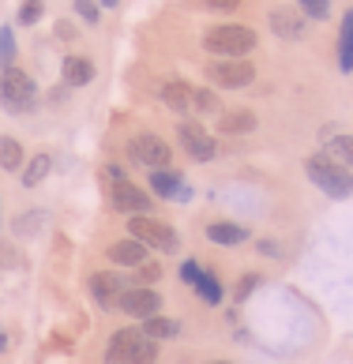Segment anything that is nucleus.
Instances as JSON below:
<instances>
[{
	"mask_svg": "<svg viewBox=\"0 0 353 364\" xmlns=\"http://www.w3.org/2000/svg\"><path fill=\"white\" fill-rule=\"evenodd\" d=\"M94 79V64L87 57H68L64 60V87H87Z\"/></svg>",
	"mask_w": 353,
	"mask_h": 364,
	"instance_id": "nucleus-14",
	"label": "nucleus"
},
{
	"mask_svg": "<svg viewBox=\"0 0 353 364\" xmlns=\"http://www.w3.org/2000/svg\"><path fill=\"white\" fill-rule=\"evenodd\" d=\"M110 259L117 267H143L147 263V245H139V240H117V245L110 248Z\"/></svg>",
	"mask_w": 353,
	"mask_h": 364,
	"instance_id": "nucleus-13",
	"label": "nucleus"
},
{
	"mask_svg": "<svg viewBox=\"0 0 353 364\" xmlns=\"http://www.w3.org/2000/svg\"><path fill=\"white\" fill-rule=\"evenodd\" d=\"M270 31L282 42H297V38H305V16L297 8H275L270 11Z\"/></svg>",
	"mask_w": 353,
	"mask_h": 364,
	"instance_id": "nucleus-11",
	"label": "nucleus"
},
{
	"mask_svg": "<svg viewBox=\"0 0 353 364\" xmlns=\"http://www.w3.org/2000/svg\"><path fill=\"white\" fill-rule=\"evenodd\" d=\"M102 4H105V8H117V0H102Z\"/></svg>",
	"mask_w": 353,
	"mask_h": 364,
	"instance_id": "nucleus-36",
	"label": "nucleus"
},
{
	"mask_svg": "<svg viewBox=\"0 0 353 364\" xmlns=\"http://www.w3.org/2000/svg\"><path fill=\"white\" fill-rule=\"evenodd\" d=\"M199 274H203V271H199V263H196V259H184V267H181V278H184V282H192V286H196V282H199Z\"/></svg>",
	"mask_w": 353,
	"mask_h": 364,
	"instance_id": "nucleus-30",
	"label": "nucleus"
},
{
	"mask_svg": "<svg viewBox=\"0 0 353 364\" xmlns=\"http://www.w3.org/2000/svg\"><path fill=\"white\" fill-rule=\"evenodd\" d=\"M305 169H308V177H312V184H316L320 192H327V196H334V199L353 196V177H349V169L334 166V161H327L323 154H320V158H308Z\"/></svg>",
	"mask_w": 353,
	"mask_h": 364,
	"instance_id": "nucleus-3",
	"label": "nucleus"
},
{
	"mask_svg": "<svg viewBox=\"0 0 353 364\" xmlns=\"http://www.w3.org/2000/svg\"><path fill=\"white\" fill-rule=\"evenodd\" d=\"M255 286H260V278H255V274H248V278H241L237 282V301H244V296H248Z\"/></svg>",
	"mask_w": 353,
	"mask_h": 364,
	"instance_id": "nucleus-31",
	"label": "nucleus"
},
{
	"mask_svg": "<svg viewBox=\"0 0 353 364\" xmlns=\"http://www.w3.org/2000/svg\"><path fill=\"white\" fill-rule=\"evenodd\" d=\"M218 128L226 132V136H244V132H252L255 128V117L248 109H241V113H226L218 120Z\"/></svg>",
	"mask_w": 353,
	"mask_h": 364,
	"instance_id": "nucleus-20",
	"label": "nucleus"
},
{
	"mask_svg": "<svg viewBox=\"0 0 353 364\" xmlns=\"http://www.w3.org/2000/svg\"><path fill=\"white\" fill-rule=\"evenodd\" d=\"M135 271H139V282H143V286H147V282H154V278L162 274L154 263H147V267H135Z\"/></svg>",
	"mask_w": 353,
	"mask_h": 364,
	"instance_id": "nucleus-33",
	"label": "nucleus"
},
{
	"mask_svg": "<svg viewBox=\"0 0 353 364\" xmlns=\"http://www.w3.org/2000/svg\"><path fill=\"white\" fill-rule=\"evenodd\" d=\"M323 158L334 161V166H353V136H331L327 146H323Z\"/></svg>",
	"mask_w": 353,
	"mask_h": 364,
	"instance_id": "nucleus-17",
	"label": "nucleus"
},
{
	"mask_svg": "<svg viewBox=\"0 0 353 364\" xmlns=\"http://www.w3.org/2000/svg\"><path fill=\"white\" fill-rule=\"evenodd\" d=\"M128 233L139 240V245L158 248V252H176V245H181V237H176L166 222L151 218V214H135V218L128 222Z\"/></svg>",
	"mask_w": 353,
	"mask_h": 364,
	"instance_id": "nucleus-4",
	"label": "nucleus"
},
{
	"mask_svg": "<svg viewBox=\"0 0 353 364\" xmlns=\"http://www.w3.org/2000/svg\"><path fill=\"white\" fill-rule=\"evenodd\" d=\"M75 11H79L87 23H98V4H94V0H75Z\"/></svg>",
	"mask_w": 353,
	"mask_h": 364,
	"instance_id": "nucleus-29",
	"label": "nucleus"
},
{
	"mask_svg": "<svg viewBox=\"0 0 353 364\" xmlns=\"http://www.w3.org/2000/svg\"><path fill=\"white\" fill-rule=\"evenodd\" d=\"M176 139H181V146L188 154H192L196 161H211L214 154H218V146H214V139L207 136V128L196 124V120H184L181 128H176Z\"/></svg>",
	"mask_w": 353,
	"mask_h": 364,
	"instance_id": "nucleus-8",
	"label": "nucleus"
},
{
	"mask_svg": "<svg viewBox=\"0 0 353 364\" xmlns=\"http://www.w3.org/2000/svg\"><path fill=\"white\" fill-rule=\"evenodd\" d=\"M154 357L158 346L143 331H117L105 346V364H151Z\"/></svg>",
	"mask_w": 353,
	"mask_h": 364,
	"instance_id": "nucleus-1",
	"label": "nucleus"
},
{
	"mask_svg": "<svg viewBox=\"0 0 353 364\" xmlns=\"http://www.w3.org/2000/svg\"><path fill=\"white\" fill-rule=\"evenodd\" d=\"M90 293H94V301H98L102 308H113L120 296H125V278H120L117 271L94 274V278H90Z\"/></svg>",
	"mask_w": 353,
	"mask_h": 364,
	"instance_id": "nucleus-12",
	"label": "nucleus"
},
{
	"mask_svg": "<svg viewBox=\"0 0 353 364\" xmlns=\"http://www.w3.org/2000/svg\"><path fill=\"white\" fill-rule=\"evenodd\" d=\"M11 60H16V38H11V26L0 31V64L11 68Z\"/></svg>",
	"mask_w": 353,
	"mask_h": 364,
	"instance_id": "nucleus-25",
	"label": "nucleus"
},
{
	"mask_svg": "<svg viewBox=\"0 0 353 364\" xmlns=\"http://www.w3.org/2000/svg\"><path fill=\"white\" fill-rule=\"evenodd\" d=\"M143 334H147V338H176V334H181V323H176V319H162V316H151V319H147L143 323Z\"/></svg>",
	"mask_w": 353,
	"mask_h": 364,
	"instance_id": "nucleus-21",
	"label": "nucleus"
},
{
	"mask_svg": "<svg viewBox=\"0 0 353 364\" xmlns=\"http://www.w3.org/2000/svg\"><path fill=\"white\" fill-rule=\"evenodd\" d=\"M196 293H199V301H203V304H218V301H222V286H218V278L207 274V271L199 274V282H196Z\"/></svg>",
	"mask_w": 353,
	"mask_h": 364,
	"instance_id": "nucleus-23",
	"label": "nucleus"
},
{
	"mask_svg": "<svg viewBox=\"0 0 353 364\" xmlns=\"http://www.w3.org/2000/svg\"><path fill=\"white\" fill-rule=\"evenodd\" d=\"M49 166H53V158L49 154H34L31 158V166H26V173H23V188H34V184H42L46 181V173H49Z\"/></svg>",
	"mask_w": 353,
	"mask_h": 364,
	"instance_id": "nucleus-22",
	"label": "nucleus"
},
{
	"mask_svg": "<svg viewBox=\"0 0 353 364\" xmlns=\"http://www.w3.org/2000/svg\"><path fill=\"white\" fill-rule=\"evenodd\" d=\"M192 105L199 113H218V98H214V90H196L192 94Z\"/></svg>",
	"mask_w": 353,
	"mask_h": 364,
	"instance_id": "nucleus-26",
	"label": "nucleus"
},
{
	"mask_svg": "<svg viewBox=\"0 0 353 364\" xmlns=\"http://www.w3.org/2000/svg\"><path fill=\"white\" fill-rule=\"evenodd\" d=\"M128 154L139 161V166H147V169H166L169 158H173V146L166 139H158V136L147 132V136H135L128 143Z\"/></svg>",
	"mask_w": 353,
	"mask_h": 364,
	"instance_id": "nucleus-7",
	"label": "nucleus"
},
{
	"mask_svg": "<svg viewBox=\"0 0 353 364\" xmlns=\"http://www.w3.org/2000/svg\"><path fill=\"white\" fill-rule=\"evenodd\" d=\"M203 46H207V53H218V57H244V53L255 49V31L237 23H222L203 34Z\"/></svg>",
	"mask_w": 353,
	"mask_h": 364,
	"instance_id": "nucleus-2",
	"label": "nucleus"
},
{
	"mask_svg": "<svg viewBox=\"0 0 353 364\" xmlns=\"http://www.w3.org/2000/svg\"><path fill=\"white\" fill-rule=\"evenodd\" d=\"M113 207L125 210V214H147L151 210V196L143 192V188H135L132 181H113Z\"/></svg>",
	"mask_w": 353,
	"mask_h": 364,
	"instance_id": "nucleus-9",
	"label": "nucleus"
},
{
	"mask_svg": "<svg viewBox=\"0 0 353 364\" xmlns=\"http://www.w3.org/2000/svg\"><path fill=\"white\" fill-rule=\"evenodd\" d=\"M207 237L214 240V245H222V248H233V245H241V240L248 237V229L233 225V222H214V225H207Z\"/></svg>",
	"mask_w": 353,
	"mask_h": 364,
	"instance_id": "nucleus-15",
	"label": "nucleus"
},
{
	"mask_svg": "<svg viewBox=\"0 0 353 364\" xmlns=\"http://www.w3.org/2000/svg\"><path fill=\"white\" fill-rule=\"evenodd\" d=\"M0 166L4 169H19L23 166V146L11 136H0Z\"/></svg>",
	"mask_w": 353,
	"mask_h": 364,
	"instance_id": "nucleus-24",
	"label": "nucleus"
},
{
	"mask_svg": "<svg viewBox=\"0 0 353 364\" xmlns=\"http://www.w3.org/2000/svg\"><path fill=\"white\" fill-rule=\"evenodd\" d=\"M207 75H211V83L214 87H226V90H241V87H248L252 79H255V68L244 57H226V60H214L207 64Z\"/></svg>",
	"mask_w": 353,
	"mask_h": 364,
	"instance_id": "nucleus-6",
	"label": "nucleus"
},
{
	"mask_svg": "<svg viewBox=\"0 0 353 364\" xmlns=\"http://www.w3.org/2000/svg\"><path fill=\"white\" fill-rule=\"evenodd\" d=\"M297 4L305 8L308 19H327V16H331V4H327V0H297Z\"/></svg>",
	"mask_w": 353,
	"mask_h": 364,
	"instance_id": "nucleus-27",
	"label": "nucleus"
},
{
	"mask_svg": "<svg viewBox=\"0 0 353 364\" xmlns=\"http://www.w3.org/2000/svg\"><path fill=\"white\" fill-rule=\"evenodd\" d=\"M151 188H154L158 196L173 199L176 192H181V173H173V169H154V173H151Z\"/></svg>",
	"mask_w": 353,
	"mask_h": 364,
	"instance_id": "nucleus-19",
	"label": "nucleus"
},
{
	"mask_svg": "<svg viewBox=\"0 0 353 364\" xmlns=\"http://www.w3.org/2000/svg\"><path fill=\"white\" fill-rule=\"evenodd\" d=\"M260 252H263V255H278V245H270V240H260Z\"/></svg>",
	"mask_w": 353,
	"mask_h": 364,
	"instance_id": "nucleus-34",
	"label": "nucleus"
},
{
	"mask_svg": "<svg viewBox=\"0 0 353 364\" xmlns=\"http://www.w3.org/2000/svg\"><path fill=\"white\" fill-rule=\"evenodd\" d=\"M42 19V0H23V8H19V23L23 26H31Z\"/></svg>",
	"mask_w": 353,
	"mask_h": 364,
	"instance_id": "nucleus-28",
	"label": "nucleus"
},
{
	"mask_svg": "<svg viewBox=\"0 0 353 364\" xmlns=\"http://www.w3.org/2000/svg\"><path fill=\"white\" fill-rule=\"evenodd\" d=\"M57 34H60V38H72L75 31H72V26H68V23H57Z\"/></svg>",
	"mask_w": 353,
	"mask_h": 364,
	"instance_id": "nucleus-35",
	"label": "nucleus"
},
{
	"mask_svg": "<svg viewBox=\"0 0 353 364\" xmlns=\"http://www.w3.org/2000/svg\"><path fill=\"white\" fill-rule=\"evenodd\" d=\"M34 79L19 72V68H4L0 72V102L8 105L11 113H26L34 105Z\"/></svg>",
	"mask_w": 353,
	"mask_h": 364,
	"instance_id": "nucleus-5",
	"label": "nucleus"
},
{
	"mask_svg": "<svg viewBox=\"0 0 353 364\" xmlns=\"http://www.w3.org/2000/svg\"><path fill=\"white\" fill-rule=\"evenodd\" d=\"M203 4L214 11H233V8H241V0H203Z\"/></svg>",
	"mask_w": 353,
	"mask_h": 364,
	"instance_id": "nucleus-32",
	"label": "nucleus"
},
{
	"mask_svg": "<svg viewBox=\"0 0 353 364\" xmlns=\"http://www.w3.org/2000/svg\"><path fill=\"white\" fill-rule=\"evenodd\" d=\"M338 64H342V72H353V8L342 16V38H338Z\"/></svg>",
	"mask_w": 353,
	"mask_h": 364,
	"instance_id": "nucleus-18",
	"label": "nucleus"
},
{
	"mask_svg": "<svg viewBox=\"0 0 353 364\" xmlns=\"http://www.w3.org/2000/svg\"><path fill=\"white\" fill-rule=\"evenodd\" d=\"M192 87L188 83H181V79H176V83H166L162 87V102L169 105V109H176V113H184V109H192Z\"/></svg>",
	"mask_w": 353,
	"mask_h": 364,
	"instance_id": "nucleus-16",
	"label": "nucleus"
},
{
	"mask_svg": "<svg viewBox=\"0 0 353 364\" xmlns=\"http://www.w3.org/2000/svg\"><path fill=\"white\" fill-rule=\"evenodd\" d=\"M158 304H162V296H158L154 289H147V286L128 289L125 296H120V308H125L128 316H135V319H151V316H158Z\"/></svg>",
	"mask_w": 353,
	"mask_h": 364,
	"instance_id": "nucleus-10",
	"label": "nucleus"
}]
</instances>
